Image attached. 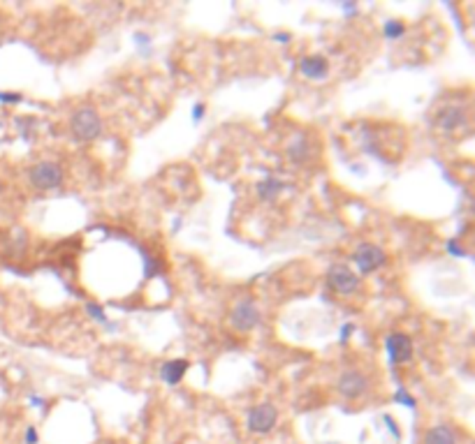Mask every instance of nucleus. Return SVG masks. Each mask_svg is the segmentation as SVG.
Masks as SVG:
<instances>
[{
  "label": "nucleus",
  "instance_id": "nucleus-1",
  "mask_svg": "<svg viewBox=\"0 0 475 444\" xmlns=\"http://www.w3.org/2000/svg\"><path fill=\"white\" fill-rule=\"evenodd\" d=\"M70 132L77 142H93L103 135V120H100V113L93 109V107H79L74 109L72 118H70Z\"/></svg>",
  "mask_w": 475,
  "mask_h": 444
},
{
  "label": "nucleus",
  "instance_id": "nucleus-2",
  "mask_svg": "<svg viewBox=\"0 0 475 444\" xmlns=\"http://www.w3.org/2000/svg\"><path fill=\"white\" fill-rule=\"evenodd\" d=\"M28 181L35 190L47 192V190H56V188L63 186V181H65V171H63L59 162L42 160L28 169Z\"/></svg>",
  "mask_w": 475,
  "mask_h": 444
},
{
  "label": "nucleus",
  "instance_id": "nucleus-3",
  "mask_svg": "<svg viewBox=\"0 0 475 444\" xmlns=\"http://www.w3.org/2000/svg\"><path fill=\"white\" fill-rule=\"evenodd\" d=\"M352 262L359 269V274L369 276L376 274L378 269H383L385 262H388V255L376 243H359L352 252Z\"/></svg>",
  "mask_w": 475,
  "mask_h": 444
},
{
  "label": "nucleus",
  "instance_id": "nucleus-4",
  "mask_svg": "<svg viewBox=\"0 0 475 444\" xmlns=\"http://www.w3.org/2000/svg\"><path fill=\"white\" fill-rule=\"evenodd\" d=\"M230 322H232V326L237 329V331H244V333L253 331V329L260 326V322H262V315H260L257 303L253 299H242L237 306L232 308Z\"/></svg>",
  "mask_w": 475,
  "mask_h": 444
},
{
  "label": "nucleus",
  "instance_id": "nucleus-5",
  "mask_svg": "<svg viewBox=\"0 0 475 444\" xmlns=\"http://www.w3.org/2000/svg\"><path fill=\"white\" fill-rule=\"evenodd\" d=\"M327 285H329V289H334L337 294L348 296V294H352V291H357L359 276L355 274L350 266L334 264V266H329V271H327Z\"/></svg>",
  "mask_w": 475,
  "mask_h": 444
},
{
  "label": "nucleus",
  "instance_id": "nucleus-6",
  "mask_svg": "<svg viewBox=\"0 0 475 444\" xmlns=\"http://www.w3.org/2000/svg\"><path fill=\"white\" fill-rule=\"evenodd\" d=\"M278 421V410L271 403H260L249 412V419H246V426H249L251 433L257 435H267L269 430H274Z\"/></svg>",
  "mask_w": 475,
  "mask_h": 444
},
{
  "label": "nucleus",
  "instance_id": "nucleus-7",
  "mask_svg": "<svg viewBox=\"0 0 475 444\" xmlns=\"http://www.w3.org/2000/svg\"><path fill=\"white\" fill-rule=\"evenodd\" d=\"M434 125L445 135H452L466 125V109L459 104H445L434 113Z\"/></svg>",
  "mask_w": 475,
  "mask_h": 444
},
{
  "label": "nucleus",
  "instance_id": "nucleus-8",
  "mask_svg": "<svg viewBox=\"0 0 475 444\" xmlns=\"http://www.w3.org/2000/svg\"><path fill=\"white\" fill-rule=\"evenodd\" d=\"M385 352L392 366L399 364H408L413 359V340L406 333H390L385 338Z\"/></svg>",
  "mask_w": 475,
  "mask_h": 444
},
{
  "label": "nucleus",
  "instance_id": "nucleus-9",
  "mask_svg": "<svg viewBox=\"0 0 475 444\" xmlns=\"http://www.w3.org/2000/svg\"><path fill=\"white\" fill-rule=\"evenodd\" d=\"M337 389L344 398H348V401H357V398H362L366 389H369V379L364 377V373L359 370H344L337 382Z\"/></svg>",
  "mask_w": 475,
  "mask_h": 444
},
{
  "label": "nucleus",
  "instance_id": "nucleus-10",
  "mask_svg": "<svg viewBox=\"0 0 475 444\" xmlns=\"http://www.w3.org/2000/svg\"><path fill=\"white\" fill-rule=\"evenodd\" d=\"M285 155H288V160L295 164H304L311 160V142H308V137L295 135L290 139V144L285 146Z\"/></svg>",
  "mask_w": 475,
  "mask_h": 444
},
{
  "label": "nucleus",
  "instance_id": "nucleus-11",
  "mask_svg": "<svg viewBox=\"0 0 475 444\" xmlns=\"http://www.w3.org/2000/svg\"><path fill=\"white\" fill-rule=\"evenodd\" d=\"M299 72L306 79H313V81L325 79L329 72V63L322 56H304L299 60Z\"/></svg>",
  "mask_w": 475,
  "mask_h": 444
},
{
  "label": "nucleus",
  "instance_id": "nucleus-12",
  "mask_svg": "<svg viewBox=\"0 0 475 444\" xmlns=\"http://www.w3.org/2000/svg\"><path fill=\"white\" fill-rule=\"evenodd\" d=\"M188 368H190V364L186 359H172V361H167V364L160 368V379L165 384L174 386V384H179L183 379V375L188 373Z\"/></svg>",
  "mask_w": 475,
  "mask_h": 444
},
{
  "label": "nucleus",
  "instance_id": "nucleus-13",
  "mask_svg": "<svg viewBox=\"0 0 475 444\" xmlns=\"http://www.w3.org/2000/svg\"><path fill=\"white\" fill-rule=\"evenodd\" d=\"M424 444H457V433L447 423H439V426L429 428L424 435Z\"/></svg>",
  "mask_w": 475,
  "mask_h": 444
},
{
  "label": "nucleus",
  "instance_id": "nucleus-14",
  "mask_svg": "<svg viewBox=\"0 0 475 444\" xmlns=\"http://www.w3.org/2000/svg\"><path fill=\"white\" fill-rule=\"evenodd\" d=\"M257 190V195H260V199H264V201H274L278 195L283 192L285 190V183L281 179H276V176H267V179H262L255 186Z\"/></svg>",
  "mask_w": 475,
  "mask_h": 444
},
{
  "label": "nucleus",
  "instance_id": "nucleus-15",
  "mask_svg": "<svg viewBox=\"0 0 475 444\" xmlns=\"http://www.w3.org/2000/svg\"><path fill=\"white\" fill-rule=\"evenodd\" d=\"M383 33L388 40H399V37L406 33V26H403V21H388L383 28Z\"/></svg>",
  "mask_w": 475,
  "mask_h": 444
},
{
  "label": "nucleus",
  "instance_id": "nucleus-16",
  "mask_svg": "<svg viewBox=\"0 0 475 444\" xmlns=\"http://www.w3.org/2000/svg\"><path fill=\"white\" fill-rule=\"evenodd\" d=\"M394 401H397V403H403V405H408L410 410H415V405H417V403H415V398L410 396L408 391H403V389H399V391L394 393Z\"/></svg>",
  "mask_w": 475,
  "mask_h": 444
},
{
  "label": "nucleus",
  "instance_id": "nucleus-17",
  "mask_svg": "<svg viewBox=\"0 0 475 444\" xmlns=\"http://www.w3.org/2000/svg\"><path fill=\"white\" fill-rule=\"evenodd\" d=\"M86 310H88V313H91L98 322H105V320H107V317H105V310L100 308V306H95V303H88Z\"/></svg>",
  "mask_w": 475,
  "mask_h": 444
},
{
  "label": "nucleus",
  "instance_id": "nucleus-18",
  "mask_svg": "<svg viewBox=\"0 0 475 444\" xmlns=\"http://www.w3.org/2000/svg\"><path fill=\"white\" fill-rule=\"evenodd\" d=\"M23 442H26V444H37V442H40V435H37V428L28 426V428H26V435H23Z\"/></svg>",
  "mask_w": 475,
  "mask_h": 444
},
{
  "label": "nucleus",
  "instance_id": "nucleus-19",
  "mask_svg": "<svg viewBox=\"0 0 475 444\" xmlns=\"http://www.w3.org/2000/svg\"><path fill=\"white\" fill-rule=\"evenodd\" d=\"M0 102H5V104L21 102V95H19V93H0Z\"/></svg>",
  "mask_w": 475,
  "mask_h": 444
},
{
  "label": "nucleus",
  "instance_id": "nucleus-20",
  "mask_svg": "<svg viewBox=\"0 0 475 444\" xmlns=\"http://www.w3.org/2000/svg\"><path fill=\"white\" fill-rule=\"evenodd\" d=\"M447 250L452 252V255H466V252H464V248H461V245L457 248V241H450V243H447Z\"/></svg>",
  "mask_w": 475,
  "mask_h": 444
},
{
  "label": "nucleus",
  "instance_id": "nucleus-21",
  "mask_svg": "<svg viewBox=\"0 0 475 444\" xmlns=\"http://www.w3.org/2000/svg\"><path fill=\"white\" fill-rule=\"evenodd\" d=\"M385 421H388V426H390V430H392V435H394V437H399L397 423H394V421H392V417H385Z\"/></svg>",
  "mask_w": 475,
  "mask_h": 444
},
{
  "label": "nucleus",
  "instance_id": "nucleus-22",
  "mask_svg": "<svg viewBox=\"0 0 475 444\" xmlns=\"http://www.w3.org/2000/svg\"><path fill=\"white\" fill-rule=\"evenodd\" d=\"M202 116H204V104H198V107H195V120H198V118H202Z\"/></svg>",
  "mask_w": 475,
  "mask_h": 444
},
{
  "label": "nucleus",
  "instance_id": "nucleus-23",
  "mask_svg": "<svg viewBox=\"0 0 475 444\" xmlns=\"http://www.w3.org/2000/svg\"><path fill=\"white\" fill-rule=\"evenodd\" d=\"M276 40H278V42H288V40H290V35L281 33V35H276Z\"/></svg>",
  "mask_w": 475,
  "mask_h": 444
},
{
  "label": "nucleus",
  "instance_id": "nucleus-24",
  "mask_svg": "<svg viewBox=\"0 0 475 444\" xmlns=\"http://www.w3.org/2000/svg\"><path fill=\"white\" fill-rule=\"evenodd\" d=\"M3 192H5V183L0 181V195H3Z\"/></svg>",
  "mask_w": 475,
  "mask_h": 444
}]
</instances>
